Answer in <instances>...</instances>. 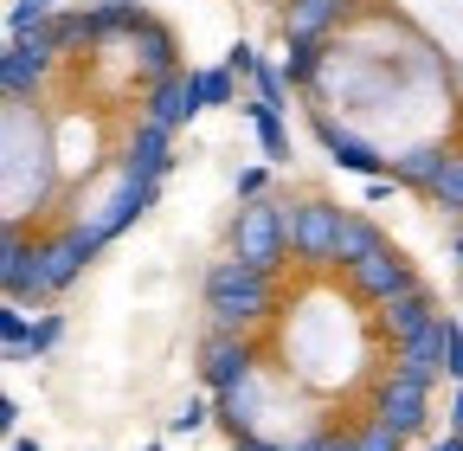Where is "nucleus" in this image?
I'll use <instances>...</instances> for the list:
<instances>
[{"instance_id": "obj_1", "label": "nucleus", "mask_w": 463, "mask_h": 451, "mask_svg": "<svg viewBox=\"0 0 463 451\" xmlns=\"http://www.w3.org/2000/svg\"><path fill=\"white\" fill-rule=\"evenodd\" d=\"M206 303H213V335H232L239 322L264 316L270 310V277L239 264V258H219L206 271Z\"/></svg>"}, {"instance_id": "obj_2", "label": "nucleus", "mask_w": 463, "mask_h": 451, "mask_svg": "<svg viewBox=\"0 0 463 451\" xmlns=\"http://www.w3.org/2000/svg\"><path fill=\"white\" fill-rule=\"evenodd\" d=\"M289 219H297V206H283V200L239 206V226H232V258L270 277V264L289 252Z\"/></svg>"}, {"instance_id": "obj_3", "label": "nucleus", "mask_w": 463, "mask_h": 451, "mask_svg": "<svg viewBox=\"0 0 463 451\" xmlns=\"http://www.w3.org/2000/svg\"><path fill=\"white\" fill-rule=\"evenodd\" d=\"M347 277H354V291L373 297V303H392V297H412V291H419L412 264H405L399 252H373V258H361V264H347Z\"/></svg>"}, {"instance_id": "obj_4", "label": "nucleus", "mask_w": 463, "mask_h": 451, "mask_svg": "<svg viewBox=\"0 0 463 451\" xmlns=\"http://www.w3.org/2000/svg\"><path fill=\"white\" fill-rule=\"evenodd\" d=\"M335 233H341V206H322V200H303L297 219H289V245L303 258H316V264L335 258Z\"/></svg>"}, {"instance_id": "obj_5", "label": "nucleus", "mask_w": 463, "mask_h": 451, "mask_svg": "<svg viewBox=\"0 0 463 451\" xmlns=\"http://www.w3.org/2000/svg\"><path fill=\"white\" fill-rule=\"evenodd\" d=\"M438 368H450V316H438L419 342L392 349V374H405V380H425V387H431Z\"/></svg>"}, {"instance_id": "obj_6", "label": "nucleus", "mask_w": 463, "mask_h": 451, "mask_svg": "<svg viewBox=\"0 0 463 451\" xmlns=\"http://www.w3.org/2000/svg\"><path fill=\"white\" fill-rule=\"evenodd\" d=\"M380 426H392L399 438H412L425 426V380L386 374V387H380Z\"/></svg>"}, {"instance_id": "obj_7", "label": "nucleus", "mask_w": 463, "mask_h": 451, "mask_svg": "<svg viewBox=\"0 0 463 451\" xmlns=\"http://www.w3.org/2000/svg\"><path fill=\"white\" fill-rule=\"evenodd\" d=\"M52 65V45L45 39H7V52H0V84H7V97L20 103Z\"/></svg>"}, {"instance_id": "obj_8", "label": "nucleus", "mask_w": 463, "mask_h": 451, "mask_svg": "<svg viewBox=\"0 0 463 451\" xmlns=\"http://www.w3.org/2000/svg\"><path fill=\"white\" fill-rule=\"evenodd\" d=\"M0 277H7V303H26V297H45V258L26 252V239L7 226V258H0Z\"/></svg>"}, {"instance_id": "obj_9", "label": "nucleus", "mask_w": 463, "mask_h": 451, "mask_svg": "<svg viewBox=\"0 0 463 451\" xmlns=\"http://www.w3.org/2000/svg\"><path fill=\"white\" fill-rule=\"evenodd\" d=\"M245 380H258L251 349L232 342V335H213V342H206V387L213 393H232V387H245Z\"/></svg>"}, {"instance_id": "obj_10", "label": "nucleus", "mask_w": 463, "mask_h": 451, "mask_svg": "<svg viewBox=\"0 0 463 451\" xmlns=\"http://www.w3.org/2000/svg\"><path fill=\"white\" fill-rule=\"evenodd\" d=\"M200 110V91H194V72H174L148 91V117L142 123H161V130H181L187 117Z\"/></svg>"}, {"instance_id": "obj_11", "label": "nucleus", "mask_w": 463, "mask_h": 451, "mask_svg": "<svg viewBox=\"0 0 463 451\" xmlns=\"http://www.w3.org/2000/svg\"><path fill=\"white\" fill-rule=\"evenodd\" d=\"M380 316H386V335H392V349H405V342H419V335L438 322V303H431V291L419 284L412 297H392V303H380Z\"/></svg>"}, {"instance_id": "obj_12", "label": "nucleus", "mask_w": 463, "mask_h": 451, "mask_svg": "<svg viewBox=\"0 0 463 451\" xmlns=\"http://www.w3.org/2000/svg\"><path fill=\"white\" fill-rule=\"evenodd\" d=\"M167 136H174V130L142 123V130H136V142H129V155L116 161V175H129V181H148V187H155V181L167 175Z\"/></svg>"}, {"instance_id": "obj_13", "label": "nucleus", "mask_w": 463, "mask_h": 451, "mask_svg": "<svg viewBox=\"0 0 463 451\" xmlns=\"http://www.w3.org/2000/svg\"><path fill=\"white\" fill-rule=\"evenodd\" d=\"M347 20V0H289V7H283V33H289V45H297V39H322L328 26H341Z\"/></svg>"}, {"instance_id": "obj_14", "label": "nucleus", "mask_w": 463, "mask_h": 451, "mask_svg": "<svg viewBox=\"0 0 463 451\" xmlns=\"http://www.w3.org/2000/svg\"><path fill=\"white\" fill-rule=\"evenodd\" d=\"M373 252H386L380 226H373V219H361V213H341V233H335V258H341V264H361V258H373Z\"/></svg>"}, {"instance_id": "obj_15", "label": "nucleus", "mask_w": 463, "mask_h": 451, "mask_svg": "<svg viewBox=\"0 0 463 451\" xmlns=\"http://www.w3.org/2000/svg\"><path fill=\"white\" fill-rule=\"evenodd\" d=\"M322 130V142H328V155H335V168H347V175H367V181H380V155L367 149V142H354V136H341L328 117L316 123Z\"/></svg>"}, {"instance_id": "obj_16", "label": "nucleus", "mask_w": 463, "mask_h": 451, "mask_svg": "<svg viewBox=\"0 0 463 451\" xmlns=\"http://www.w3.org/2000/svg\"><path fill=\"white\" fill-rule=\"evenodd\" d=\"M136 59H142V72H148L155 84L181 72V65H174V33H167L161 20H148V26H142V39H136Z\"/></svg>"}, {"instance_id": "obj_17", "label": "nucleus", "mask_w": 463, "mask_h": 451, "mask_svg": "<svg viewBox=\"0 0 463 451\" xmlns=\"http://www.w3.org/2000/svg\"><path fill=\"white\" fill-rule=\"evenodd\" d=\"M450 168V155L444 149H405V155H392V181H412V187H425L431 194V181Z\"/></svg>"}, {"instance_id": "obj_18", "label": "nucleus", "mask_w": 463, "mask_h": 451, "mask_svg": "<svg viewBox=\"0 0 463 451\" xmlns=\"http://www.w3.org/2000/svg\"><path fill=\"white\" fill-rule=\"evenodd\" d=\"M148 14L136 7V0H103V7L90 14V39H109V33H142Z\"/></svg>"}, {"instance_id": "obj_19", "label": "nucleus", "mask_w": 463, "mask_h": 451, "mask_svg": "<svg viewBox=\"0 0 463 451\" xmlns=\"http://www.w3.org/2000/svg\"><path fill=\"white\" fill-rule=\"evenodd\" d=\"M245 117H251V130H258V142H264V155L270 161H283L289 155V142H283V110H270V103H245Z\"/></svg>"}, {"instance_id": "obj_20", "label": "nucleus", "mask_w": 463, "mask_h": 451, "mask_svg": "<svg viewBox=\"0 0 463 451\" xmlns=\"http://www.w3.org/2000/svg\"><path fill=\"white\" fill-rule=\"evenodd\" d=\"M52 20H58V14H52V0H14V14H7V33H14V39H39Z\"/></svg>"}, {"instance_id": "obj_21", "label": "nucleus", "mask_w": 463, "mask_h": 451, "mask_svg": "<svg viewBox=\"0 0 463 451\" xmlns=\"http://www.w3.org/2000/svg\"><path fill=\"white\" fill-rule=\"evenodd\" d=\"M39 39H45L52 52H58V45H71V39H90V14H58V20H52Z\"/></svg>"}, {"instance_id": "obj_22", "label": "nucleus", "mask_w": 463, "mask_h": 451, "mask_svg": "<svg viewBox=\"0 0 463 451\" xmlns=\"http://www.w3.org/2000/svg\"><path fill=\"white\" fill-rule=\"evenodd\" d=\"M316 59H322V45L297 39V45H289V59H283V84H303V78H316Z\"/></svg>"}, {"instance_id": "obj_23", "label": "nucleus", "mask_w": 463, "mask_h": 451, "mask_svg": "<svg viewBox=\"0 0 463 451\" xmlns=\"http://www.w3.org/2000/svg\"><path fill=\"white\" fill-rule=\"evenodd\" d=\"M26 335H33V329H26V310H20V303H7V310H0V342H7V355H14V361L26 355Z\"/></svg>"}, {"instance_id": "obj_24", "label": "nucleus", "mask_w": 463, "mask_h": 451, "mask_svg": "<svg viewBox=\"0 0 463 451\" xmlns=\"http://www.w3.org/2000/svg\"><path fill=\"white\" fill-rule=\"evenodd\" d=\"M194 91H200V110H206V103H239L232 72H194Z\"/></svg>"}, {"instance_id": "obj_25", "label": "nucleus", "mask_w": 463, "mask_h": 451, "mask_svg": "<svg viewBox=\"0 0 463 451\" xmlns=\"http://www.w3.org/2000/svg\"><path fill=\"white\" fill-rule=\"evenodd\" d=\"M431 200L438 206H463V155H450V168L431 181Z\"/></svg>"}, {"instance_id": "obj_26", "label": "nucleus", "mask_w": 463, "mask_h": 451, "mask_svg": "<svg viewBox=\"0 0 463 451\" xmlns=\"http://www.w3.org/2000/svg\"><path fill=\"white\" fill-rule=\"evenodd\" d=\"M58 335H65V316H45V322H33V335H26V355H20V361H33V355L58 349Z\"/></svg>"}, {"instance_id": "obj_27", "label": "nucleus", "mask_w": 463, "mask_h": 451, "mask_svg": "<svg viewBox=\"0 0 463 451\" xmlns=\"http://www.w3.org/2000/svg\"><path fill=\"white\" fill-rule=\"evenodd\" d=\"M251 84H258V103H270V110H283V72H270V65H258V72H251Z\"/></svg>"}, {"instance_id": "obj_28", "label": "nucleus", "mask_w": 463, "mask_h": 451, "mask_svg": "<svg viewBox=\"0 0 463 451\" xmlns=\"http://www.w3.org/2000/svg\"><path fill=\"white\" fill-rule=\"evenodd\" d=\"M399 445H405V438H399L392 426H380V419H373V426L354 438V451H399Z\"/></svg>"}, {"instance_id": "obj_29", "label": "nucleus", "mask_w": 463, "mask_h": 451, "mask_svg": "<svg viewBox=\"0 0 463 451\" xmlns=\"http://www.w3.org/2000/svg\"><path fill=\"white\" fill-rule=\"evenodd\" d=\"M200 426H206V407H200V400H187L181 413L167 419V432H174V438H187V432H200Z\"/></svg>"}, {"instance_id": "obj_30", "label": "nucleus", "mask_w": 463, "mask_h": 451, "mask_svg": "<svg viewBox=\"0 0 463 451\" xmlns=\"http://www.w3.org/2000/svg\"><path fill=\"white\" fill-rule=\"evenodd\" d=\"M450 380L463 387V322H450Z\"/></svg>"}, {"instance_id": "obj_31", "label": "nucleus", "mask_w": 463, "mask_h": 451, "mask_svg": "<svg viewBox=\"0 0 463 451\" xmlns=\"http://www.w3.org/2000/svg\"><path fill=\"white\" fill-rule=\"evenodd\" d=\"M258 65H264V59H258V52H251V45H232V65H225V72H245V78H251Z\"/></svg>"}, {"instance_id": "obj_32", "label": "nucleus", "mask_w": 463, "mask_h": 451, "mask_svg": "<svg viewBox=\"0 0 463 451\" xmlns=\"http://www.w3.org/2000/svg\"><path fill=\"white\" fill-rule=\"evenodd\" d=\"M239 194H245V200L264 194V168H245V175H239Z\"/></svg>"}, {"instance_id": "obj_33", "label": "nucleus", "mask_w": 463, "mask_h": 451, "mask_svg": "<svg viewBox=\"0 0 463 451\" xmlns=\"http://www.w3.org/2000/svg\"><path fill=\"white\" fill-rule=\"evenodd\" d=\"M450 432H463V387H457V400H450Z\"/></svg>"}, {"instance_id": "obj_34", "label": "nucleus", "mask_w": 463, "mask_h": 451, "mask_svg": "<svg viewBox=\"0 0 463 451\" xmlns=\"http://www.w3.org/2000/svg\"><path fill=\"white\" fill-rule=\"evenodd\" d=\"M431 451H463V432H444V438H438Z\"/></svg>"}, {"instance_id": "obj_35", "label": "nucleus", "mask_w": 463, "mask_h": 451, "mask_svg": "<svg viewBox=\"0 0 463 451\" xmlns=\"http://www.w3.org/2000/svg\"><path fill=\"white\" fill-rule=\"evenodd\" d=\"M14 451H39V438H14Z\"/></svg>"}, {"instance_id": "obj_36", "label": "nucleus", "mask_w": 463, "mask_h": 451, "mask_svg": "<svg viewBox=\"0 0 463 451\" xmlns=\"http://www.w3.org/2000/svg\"><path fill=\"white\" fill-rule=\"evenodd\" d=\"M457 264H463V239H457Z\"/></svg>"}]
</instances>
